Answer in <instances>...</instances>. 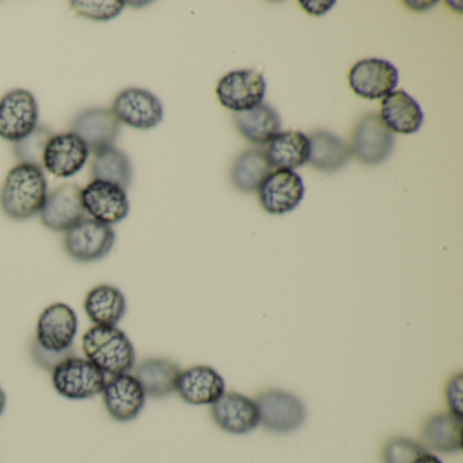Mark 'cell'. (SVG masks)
Wrapping results in <instances>:
<instances>
[{"mask_svg":"<svg viewBox=\"0 0 463 463\" xmlns=\"http://www.w3.org/2000/svg\"><path fill=\"white\" fill-rule=\"evenodd\" d=\"M48 196L44 169L31 164H20L7 175L0 192V207L5 215L23 222L42 213Z\"/></svg>","mask_w":463,"mask_h":463,"instance_id":"obj_1","label":"cell"},{"mask_svg":"<svg viewBox=\"0 0 463 463\" xmlns=\"http://www.w3.org/2000/svg\"><path fill=\"white\" fill-rule=\"evenodd\" d=\"M86 359L105 375L129 373L135 367L137 354L128 335L116 326H97L88 330L82 338Z\"/></svg>","mask_w":463,"mask_h":463,"instance_id":"obj_2","label":"cell"},{"mask_svg":"<svg viewBox=\"0 0 463 463\" xmlns=\"http://www.w3.org/2000/svg\"><path fill=\"white\" fill-rule=\"evenodd\" d=\"M52 383L61 397L69 400H90L101 394L107 378L86 357L83 359L74 354L53 368Z\"/></svg>","mask_w":463,"mask_h":463,"instance_id":"obj_3","label":"cell"},{"mask_svg":"<svg viewBox=\"0 0 463 463\" xmlns=\"http://www.w3.org/2000/svg\"><path fill=\"white\" fill-rule=\"evenodd\" d=\"M39 126V104L31 91L17 89L0 99V137L18 143Z\"/></svg>","mask_w":463,"mask_h":463,"instance_id":"obj_4","label":"cell"},{"mask_svg":"<svg viewBox=\"0 0 463 463\" xmlns=\"http://www.w3.org/2000/svg\"><path fill=\"white\" fill-rule=\"evenodd\" d=\"M116 232L112 226L85 218L66 232L64 248L78 262H93L104 259L112 251Z\"/></svg>","mask_w":463,"mask_h":463,"instance_id":"obj_5","label":"cell"},{"mask_svg":"<svg viewBox=\"0 0 463 463\" xmlns=\"http://www.w3.org/2000/svg\"><path fill=\"white\" fill-rule=\"evenodd\" d=\"M260 424L275 433H289L306 421V408L302 401L284 390H268L257 397Z\"/></svg>","mask_w":463,"mask_h":463,"instance_id":"obj_6","label":"cell"},{"mask_svg":"<svg viewBox=\"0 0 463 463\" xmlns=\"http://www.w3.org/2000/svg\"><path fill=\"white\" fill-rule=\"evenodd\" d=\"M112 113L118 123L137 129H151L164 120V105L145 89L128 88L113 99Z\"/></svg>","mask_w":463,"mask_h":463,"instance_id":"obj_7","label":"cell"},{"mask_svg":"<svg viewBox=\"0 0 463 463\" xmlns=\"http://www.w3.org/2000/svg\"><path fill=\"white\" fill-rule=\"evenodd\" d=\"M80 199L85 213L108 226L120 223L129 213L127 191L108 181H90L80 192Z\"/></svg>","mask_w":463,"mask_h":463,"instance_id":"obj_8","label":"cell"},{"mask_svg":"<svg viewBox=\"0 0 463 463\" xmlns=\"http://www.w3.org/2000/svg\"><path fill=\"white\" fill-rule=\"evenodd\" d=\"M267 83L260 72L238 70L224 75L216 86L219 102L234 113L245 112L261 104Z\"/></svg>","mask_w":463,"mask_h":463,"instance_id":"obj_9","label":"cell"},{"mask_svg":"<svg viewBox=\"0 0 463 463\" xmlns=\"http://www.w3.org/2000/svg\"><path fill=\"white\" fill-rule=\"evenodd\" d=\"M78 325L80 322L74 308L66 303H53L40 316L34 341L47 351H67L74 346Z\"/></svg>","mask_w":463,"mask_h":463,"instance_id":"obj_10","label":"cell"},{"mask_svg":"<svg viewBox=\"0 0 463 463\" xmlns=\"http://www.w3.org/2000/svg\"><path fill=\"white\" fill-rule=\"evenodd\" d=\"M397 67L382 59L357 61L348 74V83L356 96L365 99H384L397 88Z\"/></svg>","mask_w":463,"mask_h":463,"instance_id":"obj_11","label":"cell"},{"mask_svg":"<svg viewBox=\"0 0 463 463\" xmlns=\"http://www.w3.org/2000/svg\"><path fill=\"white\" fill-rule=\"evenodd\" d=\"M257 192L260 203L268 213L283 215L302 203L306 189L302 177L297 172L278 169L262 181Z\"/></svg>","mask_w":463,"mask_h":463,"instance_id":"obj_12","label":"cell"},{"mask_svg":"<svg viewBox=\"0 0 463 463\" xmlns=\"http://www.w3.org/2000/svg\"><path fill=\"white\" fill-rule=\"evenodd\" d=\"M90 151L77 135H53L43 156V169L58 178L74 177L85 167Z\"/></svg>","mask_w":463,"mask_h":463,"instance_id":"obj_13","label":"cell"},{"mask_svg":"<svg viewBox=\"0 0 463 463\" xmlns=\"http://www.w3.org/2000/svg\"><path fill=\"white\" fill-rule=\"evenodd\" d=\"M101 394L108 413L118 422H128L137 419L142 413L147 397L132 373L110 376Z\"/></svg>","mask_w":463,"mask_h":463,"instance_id":"obj_14","label":"cell"},{"mask_svg":"<svg viewBox=\"0 0 463 463\" xmlns=\"http://www.w3.org/2000/svg\"><path fill=\"white\" fill-rule=\"evenodd\" d=\"M82 189L77 184H63L48 194L40 216L43 224L52 232H67L86 218Z\"/></svg>","mask_w":463,"mask_h":463,"instance_id":"obj_15","label":"cell"},{"mask_svg":"<svg viewBox=\"0 0 463 463\" xmlns=\"http://www.w3.org/2000/svg\"><path fill=\"white\" fill-rule=\"evenodd\" d=\"M394 147V135L382 123L376 113L365 115L354 134V153L365 165L386 161Z\"/></svg>","mask_w":463,"mask_h":463,"instance_id":"obj_16","label":"cell"},{"mask_svg":"<svg viewBox=\"0 0 463 463\" xmlns=\"http://www.w3.org/2000/svg\"><path fill=\"white\" fill-rule=\"evenodd\" d=\"M211 414L219 428L232 435H245L260 425L256 401L240 392H224L213 403Z\"/></svg>","mask_w":463,"mask_h":463,"instance_id":"obj_17","label":"cell"},{"mask_svg":"<svg viewBox=\"0 0 463 463\" xmlns=\"http://www.w3.org/2000/svg\"><path fill=\"white\" fill-rule=\"evenodd\" d=\"M72 134L80 137L90 153L112 147L120 134V123L107 108H91L80 113L71 123Z\"/></svg>","mask_w":463,"mask_h":463,"instance_id":"obj_18","label":"cell"},{"mask_svg":"<svg viewBox=\"0 0 463 463\" xmlns=\"http://www.w3.org/2000/svg\"><path fill=\"white\" fill-rule=\"evenodd\" d=\"M175 392L189 405H213L226 392L223 376L208 365L181 371Z\"/></svg>","mask_w":463,"mask_h":463,"instance_id":"obj_19","label":"cell"},{"mask_svg":"<svg viewBox=\"0 0 463 463\" xmlns=\"http://www.w3.org/2000/svg\"><path fill=\"white\" fill-rule=\"evenodd\" d=\"M379 118L390 131L402 135L416 134L424 123L421 108L403 90L392 91L382 99Z\"/></svg>","mask_w":463,"mask_h":463,"instance_id":"obj_20","label":"cell"},{"mask_svg":"<svg viewBox=\"0 0 463 463\" xmlns=\"http://www.w3.org/2000/svg\"><path fill=\"white\" fill-rule=\"evenodd\" d=\"M462 419L452 413H438L425 420L421 428V446L443 454L462 449Z\"/></svg>","mask_w":463,"mask_h":463,"instance_id":"obj_21","label":"cell"},{"mask_svg":"<svg viewBox=\"0 0 463 463\" xmlns=\"http://www.w3.org/2000/svg\"><path fill=\"white\" fill-rule=\"evenodd\" d=\"M85 311L97 326H116L126 316V297L115 286L94 287L86 297Z\"/></svg>","mask_w":463,"mask_h":463,"instance_id":"obj_22","label":"cell"},{"mask_svg":"<svg viewBox=\"0 0 463 463\" xmlns=\"http://www.w3.org/2000/svg\"><path fill=\"white\" fill-rule=\"evenodd\" d=\"M180 367L177 363L161 357L145 360L135 368V378L145 390L146 395L164 398L173 394L177 387Z\"/></svg>","mask_w":463,"mask_h":463,"instance_id":"obj_23","label":"cell"},{"mask_svg":"<svg viewBox=\"0 0 463 463\" xmlns=\"http://www.w3.org/2000/svg\"><path fill=\"white\" fill-rule=\"evenodd\" d=\"M268 161L276 169L292 170L307 164L310 140L302 132H279L268 145Z\"/></svg>","mask_w":463,"mask_h":463,"instance_id":"obj_24","label":"cell"},{"mask_svg":"<svg viewBox=\"0 0 463 463\" xmlns=\"http://www.w3.org/2000/svg\"><path fill=\"white\" fill-rule=\"evenodd\" d=\"M234 121L241 135L254 145L269 143L280 132V116L265 102L245 112L234 113Z\"/></svg>","mask_w":463,"mask_h":463,"instance_id":"obj_25","label":"cell"},{"mask_svg":"<svg viewBox=\"0 0 463 463\" xmlns=\"http://www.w3.org/2000/svg\"><path fill=\"white\" fill-rule=\"evenodd\" d=\"M308 140H310L308 162L311 166L322 172H335L351 158V148L332 132L318 129L310 135Z\"/></svg>","mask_w":463,"mask_h":463,"instance_id":"obj_26","label":"cell"},{"mask_svg":"<svg viewBox=\"0 0 463 463\" xmlns=\"http://www.w3.org/2000/svg\"><path fill=\"white\" fill-rule=\"evenodd\" d=\"M91 177L93 180L115 184L127 191L132 183L131 159L115 146L104 148L94 154V159L91 162Z\"/></svg>","mask_w":463,"mask_h":463,"instance_id":"obj_27","label":"cell"},{"mask_svg":"<svg viewBox=\"0 0 463 463\" xmlns=\"http://www.w3.org/2000/svg\"><path fill=\"white\" fill-rule=\"evenodd\" d=\"M272 173L267 153L251 148L238 156L232 166V180L241 192H256L262 181Z\"/></svg>","mask_w":463,"mask_h":463,"instance_id":"obj_28","label":"cell"},{"mask_svg":"<svg viewBox=\"0 0 463 463\" xmlns=\"http://www.w3.org/2000/svg\"><path fill=\"white\" fill-rule=\"evenodd\" d=\"M52 131L48 127L37 126L33 134L26 139L15 143V156L21 164L36 165L43 169V156H44L47 143L52 137Z\"/></svg>","mask_w":463,"mask_h":463,"instance_id":"obj_29","label":"cell"},{"mask_svg":"<svg viewBox=\"0 0 463 463\" xmlns=\"http://www.w3.org/2000/svg\"><path fill=\"white\" fill-rule=\"evenodd\" d=\"M70 6L75 14L93 21H110L123 13L126 2L121 0H72Z\"/></svg>","mask_w":463,"mask_h":463,"instance_id":"obj_30","label":"cell"},{"mask_svg":"<svg viewBox=\"0 0 463 463\" xmlns=\"http://www.w3.org/2000/svg\"><path fill=\"white\" fill-rule=\"evenodd\" d=\"M427 452L421 443L408 438H392L382 449L383 463H413L420 455Z\"/></svg>","mask_w":463,"mask_h":463,"instance_id":"obj_31","label":"cell"},{"mask_svg":"<svg viewBox=\"0 0 463 463\" xmlns=\"http://www.w3.org/2000/svg\"><path fill=\"white\" fill-rule=\"evenodd\" d=\"M74 346L64 352L47 351V349H43L36 341H34L33 346H32V356H33L34 363L40 365V367L44 368V370L51 371V373H52L53 368L59 363L63 362L67 357L74 356Z\"/></svg>","mask_w":463,"mask_h":463,"instance_id":"obj_32","label":"cell"},{"mask_svg":"<svg viewBox=\"0 0 463 463\" xmlns=\"http://www.w3.org/2000/svg\"><path fill=\"white\" fill-rule=\"evenodd\" d=\"M446 401L449 413L463 419V375L455 373L446 386Z\"/></svg>","mask_w":463,"mask_h":463,"instance_id":"obj_33","label":"cell"},{"mask_svg":"<svg viewBox=\"0 0 463 463\" xmlns=\"http://www.w3.org/2000/svg\"><path fill=\"white\" fill-rule=\"evenodd\" d=\"M300 6L311 15H324L325 13L329 12L333 6H335V2H299Z\"/></svg>","mask_w":463,"mask_h":463,"instance_id":"obj_34","label":"cell"},{"mask_svg":"<svg viewBox=\"0 0 463 463\" xmlns=\"http://www.w3.org/2000/svg\"><path fill=\"white\" fill-rule=\"evenodd\" d=\"M413 463H443L441 462L440 458L436 457V455L430 454V452H424V454L420 455Z\"/></svg>","mask_w":463,"mask_h":463,"instance_id":"obj_35","label":"cell"},{"mask_svg":"<svg viewBox=\"0 0 463 463\" xmlns=\"http://www.w3.org/2000/svg\"><path fill=\"white\" fill-rule=\"evenodd\" d=\"M6 392H5V390L2 389V386H0V416H2V414L5 413V409H6Z\"/></svg>","mask_w":463,"mask_h":463,"instance_id":"obj_36","label":"cell"}]
</instances>
